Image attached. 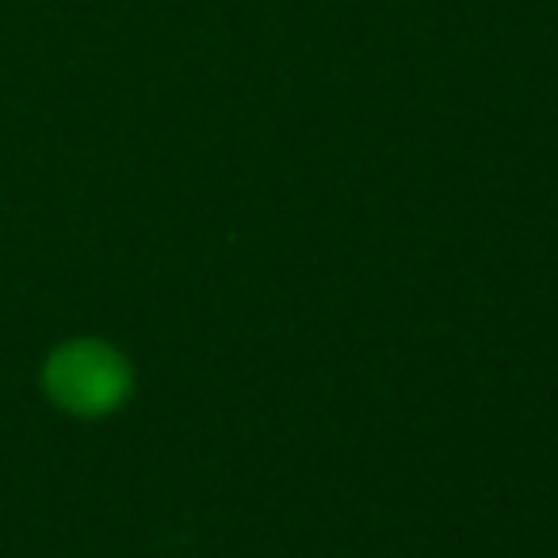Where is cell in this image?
I'll use <instances>...</instances> for the list:
<instances>
[{"instance_id": "1", "label": "cell", "mask_w": 558, "mask_h": 558, "mask_svg": "<svg viewBox=\"0 0 558 558\" xmlns=\"http://www.w3.org/2000/svg\"><path fill=\"white\" fill-rule=\"evenodd\" d=\"M47 395L77 417H104L131 395V367L111 344L73 341L62 344L43 367Z\"/></svg>"}]
</instances>
